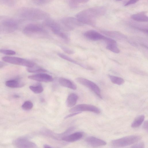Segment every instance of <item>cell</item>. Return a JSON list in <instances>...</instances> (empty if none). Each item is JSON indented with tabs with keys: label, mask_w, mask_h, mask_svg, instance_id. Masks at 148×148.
<instances>
[{
	"label": "cell",
	"mask_w": 148,
	"mask_h": 148,
	"mask_svg": "<svg viewBox=\"0 0 148 148\" xmlns=\"http://www.w3.org/2000/svg\"><path fill=\"white\" fill-rule=\"evenodd\" d=\"M28 78L30 79L39 82H49L53 81V78L51 75L46 73H41L29 76Z\"/></svg>",
	"instance_id": "11"
},
{
	"label": "cell",
	"mask_w": 148,
	"mask_h": 148,
	"mask_svg": "<svg viewBox=\"0 0 148 148\" xmlns=\"http://www.w3.org/2000/svg\"><path fill=\"white\" fill-rule=\"evenodd\" d=\"M33 106V103L31 101H25L23 104L22 107L23 109L25 110H28L31 109Z\"/></svg>",
	"instance_id": "28"
},
{
	"label": "cell",
	"mask_w": 148,
	"mask_h": 148,
	"mask_svg": "<svg viewBox=\"0 0 148 148\" xmlns=\"http://www.w3.org/2000/svg\"><path fill=\"white\" fill-rule=\"evenodd\" d=\"M60 48L63 51L68 54H73L74 53V51L73 50L67 47L61 46Z\"/></svg>",
	"instance_id": "30"
},
{
	"label": "cell",
	"mask_w": 148,
	"mask_h": 148,
	"mask_svg": "<svg viewBox=\"0 0 148 148\" xmlns=\"http://www.w3.org/2000/svg\"><path fill=\"white\" fill-rule=\"evenodd\" d=\"M14 146L17 148H35L37 147L34 143L23 137L19 138L14 140L13 142Z\"/></svg>",
	"instance_id": "8"
},
{
	"label": "cell",
	"mask_w": 148,
	"mask_h": 148,
	"mask_svg": "<svg viewBox=\"0 0 148 148\" xmlns=\"http://www.w3.org/2000/svg\"><path fill=\"white\" fill-rule=\"evenodd\" d=\"M106 47L107 49L115 53H118L120 52L116 43L107 44Z\"/></svg>",
	"instance_id": "26"
},
{
	"label": "cell",
	"mask_w": 148,
	"mask_h": 148,
	"mask_svg": "<svg viewBox=\"0 0 148 148\" xmlns=\"http://www.w3.org/2000/svg\"><path fill=\"white\" fill-rule=\"evenodd\" d=\"M109 77L111 81L114 84L120 85L123 84L124 82L123 79L121 77L110 75Z\"/></svg>",
	"instance_id": "23"
},
{
	"label": "cell",
	"mask_w": 148,
	"mask_h": 148,
	"mask_svg": "<svg viewBox=\"0 0 148 148\" xmlns=\"http://www.w3.org/2000/svg\"><path fill=\"white\" fill-rule=\"evenodd\" d=\"M4 66V63L0 61V68H1Z\"/></svg>",
	"instance_id": "37"
},
{
	"label": "cell",
	"mask_w": 148,
	"mask_h": 148,
	"mask_svg": "<svg viewBox=\"0 0 148 148\" xmlns=\"http://www.w3.org/2000/svg\"><path fill=\"white\" fill-rule=\"evenodd\" d=\"M61 22L65 27L70 30L73 29L75 26L82 25L76 18L72 17L64 18L61 19Z\"/></svg>",
	"instance_id": "10"
},
{
	"label": "cell",
	"mask_w": 148,
	"mask_h": 148,
	"mask_svg": "<svg viewBox=\"0 0 148 148\" xmlns=\"http://www.w3.org/2000/svg\"><path fill=\"white\" fill-rule=\"evenodd\" d=\"M145 118L144 115H141L137 117L132 123L131 127L133 128H136L140 126L143 122Z\"/></svg>",
	"instance_id": "21"
},
{
	"label": "cell",
	"mask_w": 148,
	"mask_h": 148,
	"mask_svg": "<svg viewBox=\"0 0 148 148\" xmlns=\"http://www.w3.org/2000/svg\"><path fill=\"white\" fill-rule=\"evenodd\" d=\"M53 0H37L36 2L39 4H46L51 2Z\"/></svg>",
	"instance_id": "32"
},
{
	"label": "cell",
	"mask_w": 148,
	"mask_h": 148,
	"mask_svg": "<svg viewBox=\"0 0 148 148\" xmlns=\"http://www.w3.org/2000/svg\"><path fill=\"white\" fill-rule=\"evenodd\" d=\"M82 136L83 134L82 132H78L63 136L62 140L67 142H73L80 139Z\"/></svg>",
	"instance_id": "15"
},
{
	"label": "cell",
	"mask_w": 148,
	"mask_h": 148,
	"mask_svg": "<svg viewBox=\"0 0 148 148\" xmlns=\"http://www.w3.org/2000/svg\"><path fill=\"white\" fill-rule=\"evenodd\" d=\"M0 53L8 55H13L16 54V52L13 50L6 49H0Z\"/></svg>",
	"instance_id": "29"
},
{
	"label": "cell",
	"mask_w": 148,
	"mask_h": 148,
	"mask_svg": "<svg viewBox=\"0 0 148 148\" xmlns=\"http://www.w3.org/2000/svg\"><path fill=\"white\" fill-rule=\"evenodd\" d=\"M58 55L59 56L62 58L64 59L65 60L68 61L69 62H71L72 63H74L76 64L79 65L84 68H86V67L85 65L79 63L77 61L69 57L68 56L62 53H58Z\"/></svg>",
	"instance_id": "22"
},
{
	"label": "cell",
	"mask_w": 148,
	"mask_h": 148,
	"mask_svg": "<svg viewBox=\"0 0 148 148\" xmlns=\"http://www.w3.org/2000/svg\"><path fill=\"white\" fill-rule=\"evenodd\" d=\"M2 25L6 30L10 31L16 29L18 27V23L15 20L8 18L2 21Z\"/></svg>",
	"instance_id": "13"
},
{
	"label": "cell",
	"mask_w": 148,
	"mask_h": 148,
	"mask_svg": "<svg viewBox=\"0 0 148 148\" xmlns=\"http://www.w3.org/2000/svg\"><path fill=\"white\" fill-rule=\"evenodd\" d=\"M43 147L44 148H52V147H51V146H50L49 145H47V144H45L43 145Z\"/></svg>",
	"instance_id": "36"
},
{
	"label": "cell",
	"mask_w": 148,
	"mask_h": 148,
	"mask_svg": "<svg viewBox=\"0 0 148 148\" xmlns=\"http://www.w3.org/2000/svg\"><path fill=\"white\" fill-rule=\"evenodd\" d=\"M145 145L143 142H140L132 146L133 148H144Z\"/></svg>",
	"instance_id": "31"
},
{
	"label": "cell",
	"mask_w": 148,
	"mask_h": 148,
	"mask_svg": "<svg viewBox=\"0 0 148 148\" xmlns=\"http://www.w3.org/2000/svg\"><path fill=\"white\" fill-rule=\"evenodd\" d=\"M84 36L87 39L93 41L103 40L105 36L94 30H89L85 32Z\"/></svg>",
	"instance_id": "12"
},
{
	"label": "cell",
	"mask_w": 148,
	"mask_h": 148,
	"mask_svg": "<svg viewBox=\"0 0 148 148\" xmlns=\"http://www.w3.org/2000/svg\"><path fill=\"white\" fill-rule=\"evenodd\" d=\"M116 0L117 1H122L123 0Z\"/></svg>",
	"instance_id": "39"
},
{
	"label": "cell",
	"mask_w": 148,
	"mask_h": 148,
	"mask_svg": "<svg viewBox=\"0 0 148 148\" xmlns=\"http://www.w3.org/2000/svg\"><path fill=\"white\" fill-rule=\"evenodd\" d=\"M106 8L102 6H97L88 8L77 13L76 18L82 24L94 26L96 18L103 16L106 13Z\"/></svg>",
	"instance_id": "1"
},
{
	"label": "cell",
	"mask_w": 148,
	"mask_h": 148,
	"mask_svg": "<svg viewBox=\"0 0 148 148\" xmlns=\"http://www.w3.org/2000/svg\"><path fill=\"white\" fill-rule=\"evenodd\" d=\"M5 85L8 87L11 88H18L23 87L24 84L18 80L12 79L6 81Z\"/></svg>",
	"instance_id": "19"
},
{
	"label": "cell",
	"mask_w": 148,
	"mask_h": 148,
	"mask_svg": "<svg viewBox=\"0 0 148 148\" xmlns=\"http://www.w3.org/2000/svg\"><path fill=\"white\" fill-rule=\"evenodd\" d=\"M72 113L70 114L67 115L66 116L64 117V119H66L69 118V117L75 116L78 114L81 113V112H72Z\"/></svg>",
	"instance_id": "34"
},
{
	"label": "cell",
	"mask_w": 148,
	"mask_h": 148,
	"mask_svg": "<svg viewBox=\"0 0 148 148\" xmlns=\"http://www.w3.org/2000/svg\"><path fill=\"white\" fill-rule=\"evenodd\" d=\"M78 99L77 95L75 94L71 93L68 96L66 101V106L69 107H72L76 104Z\"/></svg>",
	"instance_id": "18"
},
{
	"label": "cell",
	"mask_w": 148,
	"mask_h": 148,
	"mask_svg": "<svg viewBox=\"0 0 148 148\" xmlns=\"http://www.w3.org/2000/svg\"><path fill=\"white\" fill-rule=\"evenodd\" d=\"M20 14L24 18L32 21L44 20L50 18V15L47 12L33 8H23L21 11Z\"/></svg>",
	"instance_id": "2"
},
{
	"label": "cell",
	"mask_w": 148,
	"mask_h": 148,
	"mask_svg": "<svg viewBox=\"0 0 148 148\" xmlns=\"http://www.w3.org/2000/svg\"><path fill=\"white\" fill-rule=\"evenodd\" d=\"M143 128L147 131H148V121H145L143 125Z\"/></svg>",
	"instance_id": "35"
},
{
	"label": "cell",
	"mask_w": 148,
	"mask_h": 148,
	"mask_svg": "<svg viewBox=\"0 0 148 148\" xmlns=\"http://www.w3.org/2000/svg\"><path fill=\"white\" fill-rule=\"evenodd\" d=\"M24 33L30 36H41L46 32L41 26L36 24H29L27 25L23 30Z\"/></svg>",
	"instance_id": "4"
},
{
	"label": "cell",
	"mask_w": 148,
	"mask_h": 148,
	"mask_svg": "<svg viewBox=\"0 0 148 148\" xmlns=\"http://www.w3.org/2000/svg\"><path fill=\"white\" fill-rule=\"evenodd\" d=\"M131 18L134 20L140 22L148 21V16L144 12L133 14L131 16Z\"/></svg>",
	"instance_id": "17"
},
{
	"label": "cell",
	"mask_w": 148,
	"mask_h": 148,
	"mask_svg": "<svg viewBox=\"0 0 148 148\" xmlns=\"http://www.w3.org/2000/svg\"><path fill=\"white\" fill-rule=\"evenodd\" d=\"M29 88L33 92L36 94L41 93L44 90L43 87L40 84H38L36 86H30Z\"/></svg>",
	"instance_id": "25"
},
{
	"label": "cell",
	"mask_w": 148,
	"mask_h": 148,
	"mask_svg": "<svg viewBox=\"0 0 148 148\" xmlns=\"http://www.w3.org/2000/svg\"><path fill=\"white\" fill-rule=\"evenodd\" d=\"M139 1V0H129L125 3L124 6H126L134 4L137 3Z\"/></svg>",
	"instance_id": "33"
},
{
	"label": "cell",
	"mask_w": 148,
	"mask_h": 148,
	"mask_svg": "<svg viewBox=\"0 0 148 148\" xmlns=\"http://www.w3.org/2000/svg\"><path fill=\"white\" fill-rule=\"evenodd\" d=\"M102 32L108 36L116 38L121 39L125 38L123 34L117 31H103Z\"/></svg>",
	"instance_id": "20"
},
{
	"label": "cell",
	"mask_w": 148,
	"mask_h": 148,
	"mask_svg": "<svg viewBox=\"0 0 148 148\" xmlns=\"http://www.w3.org/2000/svg\"><path fill=\"white\" fill-rule=\"evenodd\" d=\"M141 138V137L139 136L131 135L113 140L111 144L112 146L114 147H125L136 143Z\"/></svg>",
	"instance_id": "3"
},
{
	"label": "cell",
	"mask_w": 148,
	"mask_h": 148,
	"mask_svg": "<svg viewBox=\"0 0 148 148\" xmlns=\"http://www.w3.org/2000/svg\"><path fill=\"white\" fill-rule=\"evenodd\" d=\"M14 97H15L17 98V97H19V96L18 95H15L14 96Z\"/></svg>",
	"instance_id": "38"
},
{
	"label": "cell",
	"mask_w": 148,
	"mask_h": 148,
	"mask_svg": "<svg viewBox=\"0 0 148 148\" xmlns=\"http://www.w3.org/2000/svg\"><path fill=\"white\" fill-rule=\"evenodd\" d=\"M82 111H90L97 114L100 113V109L96 106L90 104H82L77 105L71 109L70 112H81Z\"/></svg>",
	"instance_id": "7"
},
{
	"label": "cell",
	"mask_w": 148,
	"mask_h": 148,
	"mask_svg": "<svg viewBox=\"0 0 148 148\" xmlns=\"http://www.w3.org/2000/svg\"><path fill=\"white\" fill-rule=\"evenodd\" d=\"M44 24L49 28L55 34L58 36L62 32L59 24L50 18L44 20Z\"/></svg>",
	"instance_id": "9"
},
{
	"label": "cell",
	"mask_w": 148,
	"mask_h": 148,
	"mask_svg": "<svg viewBox=\"0 0 148 148\" xmlns=\"http://www.w3.org/2000/svg\"><path fill=\"white\" fill-rule=\"evenodd\" d=\"M3 61L11 64L32 67L35 65L33 62L22 58L13 56H4L2 58Z\"/></svg>",
	"instance_id": "5"
},
{
	"label": "cell",
	"mask_w": 148,
	"mask_h": 148,
	"mask_svg": "<svg viewBox=\"0 0 148 148\" xmlns=\"http://www.w3.org/2000/svg\"><path fill=\"white\" fill-rule=\"evenodd\" d=\"M27 70L29 72L37 73H44L47 72L46 69L39 67L36 66L35 65L32 67L28 68Z\"/></svg>",
	"instance_id": "24"
},
{
	"label": "cell",
	"mask_w": 148,
	"mask_h": 148,
	"mask_svg": "<svg viewBox=\"0 0 148 148\" xmlns=\"http://www.w3.org/2000/svg\"><path fill=\"white\" fill-rule=\"evenodd\" d=\"M89 0H71L70 5L71 7L75 8L79 3H87Z\"/></svg>",
	"instance_id": "27"
},
{
	"label": "cell",
	"mask_w": 148,
	"mask_h": 148,
	"mask_svg": "<svg viewBox=\"0 0 148 148\" xmlns=\"http://www.w3.org/2000/svg\"><path fill=\"white\" fill-rule=\"evenodd\" d=\"M76 80L79 84L90 89L99 98H102L100 89L95 83L89 80L82 77H77L76 79Z\"/></svg>",
	"instance_id": "6"
},
{
	"label": "cell",
	"mask_w": 148,
	"mask_h": 148,
	"mask_svg": "<svg viewBox=\"0 0 148 148\" xmlns=\"http://www.w3.org/2000/svg\"><path fill=\"white\" fill-rule=\"evenodd\" d=\"M85 141L88 145L94 147L105 145L106 144L104 140L94 136L87 137Z\"/></svg>",
	"instance_id": "14"
},
{
	"label": "cell",
	"mask_w": 148,
	"mask_h": 148,
	"mask_svg": "<svg viewBox=\"0 0 148 148\" xmlns=\"http://www.w3.org/2000/svg\"><path fill=\"white\" fill-rule=\"evenodd\" d=\"M59 84L62 86L75 90L77 88L76 85L71 81L63 77L60 78L58 80Z\"/></svg>",
	"instance_id": "16"
}]
</instances>
